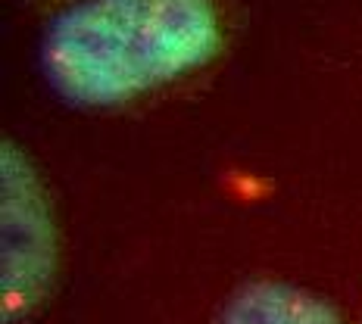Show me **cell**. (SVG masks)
Instances as JSON below:
<instances>
[{"mask_svg":"<svg viewBox=\"0 0 362 324\" xmlns=\"http://www.w3.org/2000/svg\"><path fill=\"white\" fill-rule=\"evenodd\" d=\"M225 47L216 0H75L41 37V72L72 107L110 109L206 69Z\"/></svg>","mask_w":362,"mask_h":324,"instance_id":"cell-1","label":"cell"},{"mask_svg":"<svg viewBox=\"0 0 362 324\" xmlns=\"http://www.w3.org/2000/svg\"><path fill=\"white\" fill-rule=\"evenodd\" d=\"M0 197H4V281L0 312L16 324L41 306L57 271V222L25 150L10 138L0 144Z\"/></svg>","mask_w":362,"mask_h":324,"instance_id":"cell-2","label":"cell"},{"mask_svg":"<svg viewBox=\"0 0 362 324\" xmlns=\"http://www.w3.org/2000/svg\"><path fill=\"white\" fill-rule=\"evenodd\" d=\"M222 324H344L322 296L288 281H253L231 293Z\"/></svg>","mask_w":362,"mask_h":324,"instance_id":"cell-3","label":"cell"}]
</instances>
